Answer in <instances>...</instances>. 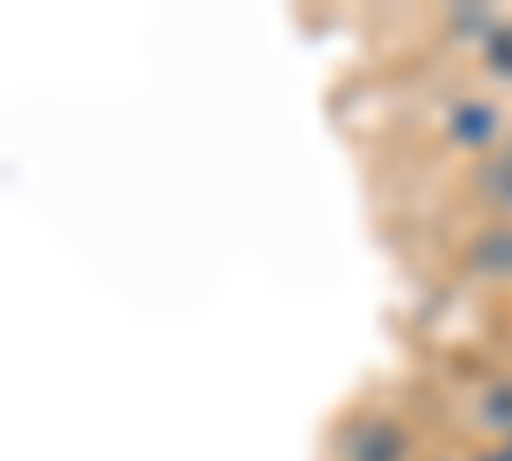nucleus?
Returning <instances> with one entry per match:
<instances>
[{"label":"nucleus","mask_w":512,"mask_h":461,"mask_svg":"<svg viewBox=\"0 0 512 461\" xmlns=\"http://www.w3.org/2000/svg\"><path fill=\"white\" fill-rule=\"evenodd\" d=\"M472 262L482 272H512V231H487L472 246Z\"/></svg>","instance_id":"7ed1b4c3"},{"label":"nucleus","mask_w":512,"mask_h":461,"mask_svg":"<svg viewBox=\"0 0 512 461\" xmlns=\"http://www.w3.org/2000/svg\"><path fill=\"white\" fill-rule=\"evenodd\" d=\"M477 185H482V195H487L492 205L512 211V159H492V164H482Z\"/></svg>","instance_id":"20e7f679"},{"label":"nucleus","mask_w":512,"mask_h":461,"mask_svg":"<svg viewBox=\"0 0 512 461\" xmlns=\"http://www.w3.org/2000/svg\"><path fill=\"white\" fill-rule=\"evenodd\" d=\"M487 62H492L502 77H512V26H502V31L487 36Z\"/></svg>","instance_id":"423d86ee"},{"label":"nucleus","mask_w":512,"mask_h":461,"mask_svg":"<svg viewBox=\"0 0 512 461\" xmlns=\"http://www.w3.org/2000/svg\"><path fill=\"white\" fill-rule=\"evenodd\" d=\"M344 451H349V461H400L405 441H400V431L390 421H364V426L349 431Z\"/></svg>","instance_id":"f257e3e1"},{"label":"nucleus","mask_w":512,"mask_h":461,"mask_svg":"<svg viewBox=\"0 0 512 461\" xmlns=\"http://www.w3.org/2000/svg\"><path fill=\"white\" fill-rule=\"evenodd\" d=\"M482 421H487V426H502V431H512V380L487 390V400H482Z\"/></svg>","instance_id":"39448f33"},{"label":"nucleus","mask_w":512,"mask_h":461,"mask_svg":"<svg viewBox=\"0 0 512 461\" xmlns=\"http://www.w3.org/2000/svg\"><path fill=\"white\" fill-rule=\"evenodd\" d=\"M497 456H502V461H512V446H502V451H497Z\"/></svg>","instance_id":"0eeeda50"},{"label":"nucleus","mask_w":512,"mask_h":461,"mask_svg":"<svg viewBox=\"0 0 512 461\" xmlns=\"http://www.w3.org/2000/svg\"><path fill=\"white\" fill-rule=\"evenodd\" d=\"M451 134H456V144H487L497 134V113L487 103H461L451 113Z\"/></svg>","instance_id":"f03ea898"}]
</instances>
